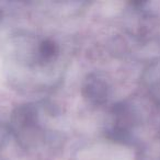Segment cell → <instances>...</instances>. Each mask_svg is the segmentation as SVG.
<instances>
[{"mask_svg": "<svg viewBox=\"0 0 160 160\" xmlns=\"http://www.w3.org/2000/svg\"><path fill=\"white\" fill-rule=\"evenodd\" d=\"M109 90V86L102 78L90 76L83 85L82 93L85 98L93 104H102L108 100Z\"/></svg>", "mask_w": 160, "mask_h": 160, "instance_id": "1", "label": "cell"}, {"mask_svg": "<svg viewBox=\"0 0 160 160\" xmlns=\"http://www.w3.org/2000/svg\"><path fill=\"white\" fill-rule=\"evenodd\" d=\"M36 112L31 105H23L17 109L13 115V121L21 127H29L35 124Z\"/></svg>", "mask_w": 160, "mask_h": 160, "instance_id": "2", "label": "cell"}, {"mask_svg": "<svg viewBox=\"0 0 160 160\" xmlns=\"http://www.w3.org/2000/svg\"><path fill=\"white\" fill-rule=\"evenodd\" d=\"M40 52H41V55H42L44 58H52L57 54L58 46L54 41L45 40L41 43Z\"/></svg>", "mask_w": 160, "mask_h": 160, "instance_id": "3", "label": "cell"}]
</instances>
